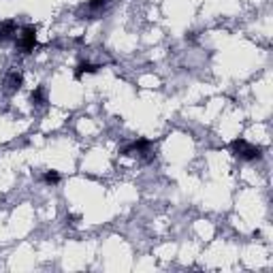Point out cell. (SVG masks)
<instances>
[{"label":"cell","mask_w":273,"mask_h":273,"mask_svg":"<svg viewBox=\"0 0 273 273\" xmlns=\"http://www.w3.org/2000/svg\"><path fill=\"white\" fill-rule=\"evenodd\" d=\"M4 85H6V90H9V92L19 90L21 85H24V75L17 73V70H11V73L6 75V79H4Z\"/></svg>","instance_id":"5"},{"label":"cell","mask_w":273,"mask_h":273,"mask_svg":"<svg viewBox=\"0 0 273 273\" xmlns=\"http://www.w3.org/2000/svg\"><path fill=\"white\" fill-rule=\"evenodd\" d=\"M149 147H152V141H149V139H136V141H133V143H128V145L122 147V154H124V156H128V154L143 156V154H149Z\"/></svg>","instance_id":"3"},{"label":"cell","mask_w":273,"mask_h":273,"mask_svg":"<svg viewBox=\"0 0 273 273\" xmlns=\"http://www.w3.org/2000/svg\"><path fill=\"white\" fill-rule=\"evenodd\" d=\"M30 100H32V105H37V107L45 105V103H47V92H45V88H34L32 94H30Z\"/></svg>","instance_id":"7"},{"label":"cell","mask_w":273,"mask_h":273,"mask_svg":"<svg viewBox=\"0 0 273 273\" xmlns=\"http://www.w3.org/2000/svg\"><path fill=\"white\" fill-rule=\"evenodd\" d=\"M231 152L235 158H239L243 162H254V160H261L263 158V149L258 145L248 143L246 139H235L231 143Z\"/></svg>","instance_id":"1"},{"label":"cell","mask_w":273,"mask_h":273,"mask_svg":"<svg viewBox=\"0 0 273 273\" xmlns=\"http://www.w3.org/2000/svg\"><path fill=\"white\" fill-rule=\"evenodd\" d=\"M34 45H37V28L32 24H26L19 28V39H17V49L19 54H32Z\"/></svg>","instance_id":"2"},{"label":"cell","mask_w":273,"mask_h":273,"mask_svg":"<svg viewBox=\"0 0 273 273\" xmlns=\"http://www.w3.org/2000/svg\"><path fill=\"white\" fill-rule=\"evenodd\" d=\"M43 182H45L47 186L60 184V173H58V171H45V175H43Z\"/></svg>","instance_id":"8"},{"label":"cell","mask_w":273,"mask_h":273,"mask_svg":"<svg viewBox=\"0 0 273 273\" xmlns=\"http://www.w3.org/2000/svg\"><path fill=\"white\" fill-rule=\"evenodd\" d=\"M107 4H109V0H90V2H88V9L98 11V9H105Z\"/></svg>","instance_id":"9"},{"label":"cell","mask_w":273,"mask_h":273,"mask_svg":"<svg viewBox=\"0 0 273 273\" xmlns=\"http://www.w3.org/2000/svg\"><path fill=\"white\" fill-rule=\"evenodd\" d=\"M19 32V26H17V21H13V19H6V21H0V43H4V41H11L15 34Z\"/></svg>","instance_id":"4"},{"label":"cell","mask_w":273,"mask_h":273,"mask_svg":"<svg viewBox=\"0 0 273 273\" xmlns=\"http://www.w3.org/2000/svg\"><path fill=\"white\" fill-rule=\"evenodd\" d=\"M100 67H96V64H92L88 60H83V62H79L77 64V68H75V77L77 79H81L83 75H92V73H96Z\"/></svg>","instance_id":"6"}]
</instances>
